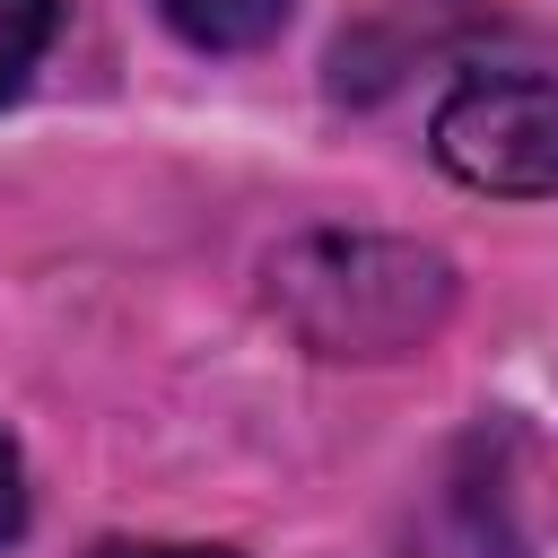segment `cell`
I'll return each instance as SVG.
<instances>
[{"label": "cell", "instance_id": "obj_5", "mask_svg": "<svg viewBox=\"0 0 558 558\" xmlns=\"http://www.w3.org/2000/svg\"><path fill=\"white\" fill-rule=\"evenodd\" d=\"M26 523V471H17V445L0 436V541Z\"/></svg>", "mask_w": 558, "mask_h": 558}, {"label": "cell", "instance_id": "obj_4", "mask_svg": "<svg viewBox=\"0 0 558 558\" xmlns=\"http://www.w3.org/2000/svg\"><path fill=\"white\" fill-rule=\"evenodd\" d=\"M44 44H52V0H0V96L26 87Z\"/></svg>", "mask_w": 558, "mask_h": 558}, {"label": "cell", "instance_id": "obj_6", "mask_svg": "<svg viewBox=\"0 0 558 558\" xmlns=\"http://www.w3.org/2000/svg\"><path fill=\"white\" fill-rule=\"evenodd\" d=\"M96 558H227V549H174V541H113Z\"/></svg>", "mask_w": 558, "mask_h": 558}, {"label": "cell", "instance_id": "obj_3", "mask_svg": "<svg viewBox=\"0 0 558 558\" xmlns=\"http://www.w3.org/2000/svg\"><path fill=\"white\" fill-rule=\"evenodd\" d=\"M157 9H166V26H174L183 44H201V52H253V44H270L279 17H288V0H157Z\"/></svg>", "mask_w": 558, "mask_h": 558}, {"label": "cell", "instance_id": "obj_2", "mask_svg": "<svg viewBox=\"0 0 558 558\" xmlns=\"http://www.w3.org/2000/svg\"><path fill=\"white\" fill-rule=\"evenodd\" d=\"M445 174L480 192H558V78L480 70L436 105Z\"/></svg>", "mask_w": 558, "mask_h": 558}, {"label": "cell", "instance_id": "obj_1", "mask_svg": "<svg viewBox=\"0 0 558 558\" xmlns=\"http://www.w3.org/2000/svg\"><path fill=\"white\" fill-rule=\"evenodd\" d=\"M270 305L314 357H410L453 314V262L410 235H296L270 262Z\"/></svg>", "mask_w": 558, "mask_h": 558}]
</instances>
